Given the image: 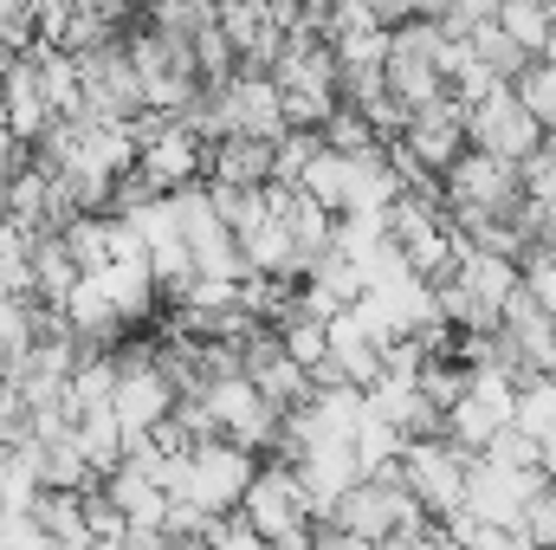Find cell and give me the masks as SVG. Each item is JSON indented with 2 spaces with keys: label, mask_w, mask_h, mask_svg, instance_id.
<instances>
[{
  "label": "cell",
  "mask_w": 556,
  "mask_h": 550,
  "mask_svg": "<svg viewBox=\"0 0 556 550\" xmlns=\"http://www.w3.org/2000/svg\"><path fill=\"white\" fill-rule=\"evenodd\" d=\"M518 201H525L518 162H498L485 149H459L440 168V208H459V214H511Z\"/></svg>",
  "instance_id": "obj_2"
},
{
  "label": "cell",
  "mask_w": 556,
  "mask_h": 550,
  "mask_svg": "<svg viewBox=\"0 0 556 550\" xmlns=\"http://www.w3.org/2000/svg\"><path fill=\"white\" fill-rule=\"evenodd\" d=\"M52 111H46V91H39V72H33V52L20 59H0V130L13 142H33L46 137Z\"/></svg>",
  "instance_id": "obj_7"
},
{
  "label": "cell",
  "mask_w": 556,
  "mask_h": 550,
  "mask_svg": "<svg viewBox=\"0 0 556 550\" xmlns=\"http://www.w3.org/2000/svg\"><path fill=\"white\" fill-rule=\"evenodd\" d=\"M544 486V473H525V466H498L485 453L466 460V512L485 518V525H505L518 532V512L531 505V492Z\"/></svg>",
  "instance_id": "obj_6"
},
{
  "label": "cell",
  "mask_w": 556,
  "mask_h": 550,
  "mask_svg": "<svg viewBox=\"0 0 556 550\" xmlns=\"http://www.w3.org/2000/svg\"><path fill=\"white\" fill-rule=\"evenodd\" d=\"M466 149H485V155H498V162H525V155L544 149V130H538V117H531V111L511 98V85H505V91L466 104Z\"/></svg>",
  "instance_id": "obj_5"
},
{
  "label": "cell",
  "mask_w": 556,
  "mask_h": 550,
  "mask_svg": "<svg viewBox=\"0 0 556 550\" xmlns=\"http://www.w3.org/2000/svg\"><path fill=\"white\" fill-rule=\"evenodd\" d=\"M511 98L538 117L544 142H556V59H531V65L511 78Z\"/></svg>",
  "instance_id": "obj_10"
},
{
  "label": "cell",
  "mask_w": 556,
  "mask_h": 550,
  "mask_svg": "<svg viewBox=\"0 0 556 550\" xmlns=\"http://www.w3.org/2000/svg\"><path fill=\"white\" fill-rule=\"evenodd\" d=\"M240 518L278 545L285 532H304V525H317L311 518V499H304V486H298V473H291V460H260V473H253V486H247V499H240Z\"/></svg>",
  "instance_id": "obj_4"
},
{
  "label": "cell",
  "mask_w": 556,
  "mask_h": 550,
  "mask_svg": "<svg viewBox=\"0 0 556 550\" xmlns=\"http://www.w3.org/2000/svg\"><path fill=\"white\" fill-rule=\"evenodd\" d=\"M253 473H260V453L233 447L227 434H207V440L188 447V486H181V505H194V512H207V518L240 512Z\"/></svg>",
  "instance_id": "obj_1"
},
{
  "label": "cell",
  "mask_w": 556,
  "mask_h": 550,
  "mask_svg": "<svg viewBox=\"0 0 556 550\" xmlns=\"http://www.w3.org/2000/svg\"><path fill=\"white\" fill-rule=\"evenodd\" d=\"M518 538L538 550H556V486L544 479L538 492H531V505L518 512Z\"/></svg>",
  "instance_id": "obj_13"
},
{
  "label": "cell",
  "mask_w": 556,
  "mask_h": 550,
  "mask_svg": "<svg viewBox=\"0 0 556 550\" xmlns=\"http://www.w3.org/2000/svg\"><path fill=\"white\" fill-rule=\"evenodd\" d=\"M551 20H556L551 0H498V13H492V26H498L518 52H531V59H544V46H551Z\"/></svg>",
  "instance_id": "obj_8"
},
{
  "label": "cell",
  "mask_w": 556,
  "mask_h": 550,
  "mask_svg": "<svg viewBox=\"0 0 556 550\" xmlns=\"http://www.w3.org/2000/svg\"><path fill=\"white\" fill-rule=\"evenodd\" d=\"M518 188H525V201H538L544 214H556V142H544L538 155L518 162Z\"/></svg>",
  "instance_id": "obj_12"
},
{
  "label": "cell",
  "mask_w": 556,
  "mask_h": 550,
  "mask_svg": "<svg viewBox=\"0 0 556 550\" xmlns=\"http://www.w3.org/2000/svg\"><path fill=\"white\" fill-rule=\"evenodd\" d=\"M298 195H304V201H317L324 214H343V201H350V155L317 149V155L304 162V175H298Z\"/></svg>",
  "instance_id": "obj_9"
},
{
  "label": "cell",
  "mask_w": 556,
  "mask_h": 550,
  "mask_svg": "<svg viewBox=\"0 0 556 550\" xmlns=\"http://www.w3.org/2000/svg\"><path fill=\"white\" fill-rule=\"evenodd\" d=\"M466 460L446 434H427V440H408L402 447V486L415 492V505L427 518H453L466 505Z\"/></svg>",
  "instance_id": "obj_3"
},
{
  "label": "cell",
  "mask_w": 556,
  "mask_h": 550,
  "mask_svg": "<svg viewBox=\"0 0 556 550\" xmlns=\"http://www.w3.org/2000/svg\"><path fill=\"white\" fill-rule=\"evenodd\" d=\"M317 137L324 149H337V155H356V149H376V130H369V117L356 111V104H337L324 124H317Z\"/></svg>",
  "instance_id": "obj_11"
}]
</instances>
